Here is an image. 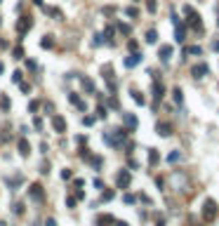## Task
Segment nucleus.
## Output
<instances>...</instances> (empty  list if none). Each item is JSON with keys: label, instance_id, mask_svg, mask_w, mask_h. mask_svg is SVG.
<instances>
[{"label": "nucleus", "instance_id": "nucleus-38", "mask_svg": "<svg viewBox=\"0 0 219 226\" xmlns=\"http://www.w3.org/2000/svg\"><path fill=\"white\" fill-rule=\"evenodd\" d=\"M113 198V191H104V193H101V200H111Z\"/></svg>", "mask_w": 219, "mask_h": 226}, {"label": "nucleus", "instance_id": "nucleus-3", "mask_svg": "<svg viewBox=\"0 0 219 226\" xmlns=\"http://www.w3.org/2000/svg\"><path fill=\"white\" fill-rule=\"evenodd\" d=\"M130 184H132V172L130 170H120L115 174V186L118 189H127Z\"/></svg>", "mask_w": 219, "mask_h": 226}, {"label": "nucleus", "instance_id": "nucleus-21", "mask_svg": "<svg viewBox=\"0 0 219 226\" xmlns=\"http://www.w3.org/2000/svg\"><path fill=\"white\" fill-rule=\"evenodd\" d=\"M182 160V153L179 151H172V153H167V163H179Z\"/></svg>", "mask_w": 219, "mask_h": 226}, {"label": "nucleus", "instance_id": "nucleus-5", "mask_svg": "<svg viewBox=\"0 0 219 226\" xmlns=\"http://www.w3.org/2000/svg\"><path fill=\"white\" fill-rule=\"evenodd\" d=\"M172 54H175L172 45H160V50H158V57H160V61H163V64L170 61V59H172Z\"/></svg>", "mask_w": 219, "mask_h": 226}, {"label": "nucleus", "instance_id": "nucleus-50", "mask_svg": "<svg viewBox=\"0 0 219 226\" xmlns=\"http://www.w3.org/2000/svg\"><path fill=\"white\" fill-rule=\"evenodd\" d=\"M2 71H5V64H0V73H2Z\"/></svg>", "mask_w": 219, "mask_h": 226}, {"label": "nucleus", "instance_id": "nucleus-32", "mask_svg": "<svg viewBox=\"0 0 219 226\" xmlns=\"http://www.w3.org/2000/svg\"><path fill=\"white\" fill-rule=\"evenodd\" d=\"M134 101H137V104H139V106H144V104H146V99H144V97H141L139 92H134Z\"/></svg>", "mask_w": 219, "mask_h": 226}, {"label": "nucleus", "instance_id": "nucleus-33", "mask_svg": "<svg viewBox=\"0 0 219 226\" xmlns=\"http://www.w3.org/2000/svg\"><path fill=\"white\" fill-rule=\"evenodd\" d=\"M12 210H14L17 214H24V205H21V203H14V205H12Z\"/></svg>", "mask_w": 219, "mask_h": 226}, {"label": "nucleus", "instance_id": "nucleus-16", "mask_svg": "<svg viewBox=\"0 0 219 226\" xmlns=\"http://www.w3.org/2000/svg\"><path fill=\"white\" fill-rule=\"evenodd\" d=\"M108 224H113V217H111V214H99V217H97V226H108Z\"/></svg>", "mask_w": 219, "mask_h": 226}, {"label": "nucleus", "instance_id": "nucleus-23", "mask_svg": "<svg viewBox=\"0 0 219 226\" xmlns=\"http://www.w3.org/2000/svg\"><path fill=\"white\" fill-rule=\"evenodd\" d=\"M172 97H175L177 104H182V101H184V94H182V90H179V87H175V90H172Z\"/></svg>", "mask_w": 219, "mask_h": 226}, {"label": "nucleus", "instance_id": "nucleus-31", "mask_svg": "<svg viewBox=\"0 0 219 226\" xmlns=\"http://www.w3.org/2000/svg\"><path fill=\"white\" fill-rule=\"evenodd\" d=\"M146 7H149V12H156V9H158V2H156V0H146Z\"/></svg>", "mask_w": 219, "mask_h": 226}, {"label": "nucleus", "instance_id": "nucleus-42", "mask_svg": "<svg viewBox=\"0 0 219 226\" xmlns=\"http://www.w3.org/2000/svg\"><path fill=\"white\" fill-rule=\"evenodd\" d=\"M66 205H69V207H76V198H73V196H69V198H66Z\"/></svg>", "mask_w": 219, "mask_h": 226}, {"label": "nucleus", "instance_id": "nucleus-49", "mask_svg": "<svg viewBox=\"0 0 219 226\" xmlns=\"http://www.w3.org/2000/svg\"><path fill=\"white\" fill-rule=\"evenodd\" d=\"M33 2H35V5H40V7H45V5H43V0H33Z\"/></svg>", "mask_w": 219, "mask_h": 226}, {"label": "nucleus", "instance_id": "nucleus-24", "mask_svg": "<svg viewBox=\"0 0 219 226\" xmlns=\"http://www.w3.org/2000/svg\"><path fill=\"white\" fill-rule=\"evenodd\" d=\"M0 106H2V111H9V106H12L9 97H0Z\"/></svg>", "mask_w": 219, "mask_h": 226}, {"label": "nucleus", "instance_id": "nucleus-44", "mask_svg": "<svg viewBox=\"0 0 219 226\" xmlns=\"http://www.w3.org/2000/svg\"><path fill=\"white\" fill-rule=\"evenodd\" d=\"M123 200H125V203H127V205H130V203H134V196H130V193H127V196H125Z\"/></svg>", "mask_w": 219, "mask_h": 226}, {"label": "nucleus", "instance_id": "nucleus-13", "mask_svg": "<svg viewBox=\"0 0 219 226\" xmlns=\"http://www.w3.org/2000/svg\"><path fill=\"white\" fill-rule=\"evenodd\" d=\"M163 97H165V87H163V82H158V80H156V85H153V99L160 101Z\"/></svg>", "mask_w": 219, "mask_h": 226}, {"label": "nucleus", "instance_id": "nucleus-17", "mask_svg": "<svg viewBox=\"0 0 219 226\" xmlns=\"http://www.w3.org/2000/svg\"><path fill=\"white\" fill-rule=\"evenodd\" d=\"M146 43H149V45H156L158 43V31H153V28L146 31Z\"/></svg>", "mask_w": 219, "mask_h": 226}, {"label": "nucleus", "instance_id": "nucleus-28", "mask_svg": "<svg viewBox=\"0 0 219 226\" xmlns=\"http://www.w3.org/2000/svg\"><path fill=\"white\" fill-rule=\"evenodd\" d=\"M21 78H24V73H21V71H14V73H12V82H17V85H19V82H21Z\"/></svg>", "mask_w": 219, "mask_h": 226}, {"label": "nucleus", "instance_id": "nucleus-41", "mask_svg": "<svg viewBox=\"0 0 219 226\" xmlns=\"http://www.w3.org/2000/svg\"><path fill=\"white\" fill-rule=\"evenodd\" d=\"M83 123H85V125H94V118H92V116H85V118H83Z\"/></svg>", "mask_w": 219, "mask_h": 226}, {"label": "nucleus", "instance_id": "nucleus-12", "mask_svg": "<svg viewBox=\"0 0 219 226\" xmlns=\"http://www.w3.org/2000/svg\"><path fill=\"white\" fill-rule=\"evenodd\" d=\"M125 139H127V130H125V127H118V130H115V139H113V146L123 144Z\"/></svg>", "mask_w": 219, "mask_h": 226}, {"label": "nucleus", "instance_id": "nucleus-8", "mask_svg": "<svg viewBox=\"0 0 219 226\" xmlns=\"http://www.w3.org/2000/svg\"><path fill=\"white\" fill-rule=\"evenodd\" d=\"M17 148H19V153L24 155V158H28V153H31V146H28L26 137H19V141H17Z\"/></svg>", "mask_w": 219, "mask_h": 226}, {"label": "nucleus", "instance_id": "nucleus-51", "mask_svg": "<svg viewBox=\"0 0 219 226\" xmlns=\"http://www.w3.org/2000/svg\"><path fill=\"white\" fill-rule=\"evenodd\" d=\"M118 226H127V224H125V221H118Z\"/></svg>", "mask_w": 219, "mask_h": 226}, {"label": "nucleus", "instance_id": "nucleus-43", "mask_svg": "<svg viewBox=\"0 0 219 226\" xmlns=\"http://www.w3.org/2000/svg\"><path fill=\"white\" fill-rule=\"evenodd\" d=\"M26 66H28V68H31V71H35V66H38V64H35L33 59H28V61H26Z\"/></svg>", "mask_w": 219, "mask_h": 226}, {"label": "nucleus", "instance_id": "nucleus-10", "mask_svg": "<svg viewBox=\"0 0 219 226\" xmlns=\"http://www.w3.org/2000/svg\"><path fill=\"white\" fill-rule=\"evenodd\" d=\"M139 64H141V54H139V52H134V54H130L127 59H125V66H127V68H134V66H139Z\"/></svg>", "mask_w": 219, "mask_h": 226}, {"label": "nucleus", "instance_id": "nucleus-45", "mask_svg": "<svg viewBox=\"0 0 219 226\" xmlns=\"http://www.w3.org/2000/svg\"><path fill=\"white\" fill-rule=\"evenodd\" d=\"M127 47H130V50H134V52H137V47H139V45H137L134 40H130V43H127Z\"/></svg>", "mask_w": 219, "mask_h": 226}, {"label": "nucleus", "instance_id": "nucleus-15", "mask_svg": "<svg viewBox=\"0 0 219 226\" xmlns=\"http://www.w3.org/2000/svg\"><path fill=\"white\" fill-rule=\"evenodd\" d=\"M28 193H31V198H33V200H40V198L45 196V193H43V186H40V184H33Z\"/></svg>", "mask_w": 219, "mask_h": 226}, {"label": "nucleus", "instance_id": "nucleus-26", "mask_svg": "<svg viewBox=\"0 0 219 226\" xmlns=\"http://www.w3.org/2000/svg\"><path fill=\"white\" fill-rule=\"evenodd\" d=\"M40 45H43L45 50H50V47L54 45V43H52V36H45V38H43V43H40Z\"/></svg>", "mask_w": 219, "mask_h": 226}, {"label": "nucleus", "instance_id": "nucleus-4", "mask_svg": "<svg viewBox=\"0 0 219 226\" xmlns=\"http://www.w3.org/2000/svg\"><path fill=\"white\" fill-rule=\"evenodd\" d=\"M207 73H210V66H207V64H196V66H191L193 78H205Z\"/></svg>", "mask_w": 219, "mask_h": 226}, {"label": "nucleus", "instance_id": "nucleus-46", "mask_svg": "<svg viewBox=\"0 0 219 226\" xmlns=\"http://www.w3.org/2000/svg\"><path fill=\"white\" fill-rule=\"evenodd\" d=\"M99 118H101V120L106 118V109H104V106H99Z\"/></svg>", "mask_w": 219, "mask_h": 226}, {"label": "nucleus", "instance_id": "nucleus-6", "mask_svg": "<svg viewBox=\"0 0 219 226\" xmlns=\"http://www.w3.org/2000/svg\"><path fill=\"white\" fill-rule=\"evenodd\" d=\"M31 26H33V19H31V17H21V21L17 24V31H19V33H28Z\"/></svg>", "mask_w": 219, "mask_h": 226}, {"label": "nucleus", "instance_id": "nucleus-40", "mask_svg": "<svg viewBox=\"0 0 219 226\" xmlns=\"http://www.w3.org/2000/svg\"><path fill=\"white\" fill-rule=\"evenodd\" d=\"M33 125H35V130L40 132V130H43V120H40V118H35V120H33Z\"/></svg>", "mask_w": 219, "mask_h": 226}, {"label": "nucleus", "instance_id": "nucleus-25", "mask_svg": "<svg viewBox=\"0 0 219 226\" xmlns=\"http://www.w3.org/2000/svg\"><path fill=\"white\" fill-rule=\"evenodd\" d=\"M21 181H24V177H21V174H17V177H12V179H7V184H9V186H19Z\"/></svg>", "mask_w": 219, "mask_h": 226}, {"label": "nucleus", "instance_id": "nucleus-22", "mask_svg": "<svg viewBox=\"0 0 219 226\" xmlns=\"http://www.w3.org/2000/svg\"><path fill=\"white\" fill-rule=\"evenodd\" d=\"M125 123H127V127H137V125H139V120H137V116H130V113L125 116Z\"/></svg>", "mask_w": 219, "mask_h": 226}, {"label": "nucleus", "instance_id": "nucleus-7", "mask_svg": "<svg viewBox=\"0 0 219 226\" xmlns=\"http://www.w3.org/2000/svg\"><path fill=\"white\" fill-rule=\"evenodd\" d=\"M52 127H54V132L64 134V132H66V120H64L62 116H54L52 118Z\"/></svg>", "mask_w": 219, "mask_h": 226}, {"label": "nucleus", "instance_id": "nucleus-2", "mask_svg": "<svg viewBox=\"0 0 219 226\" xmlns=\"http://www.w3.org/2000/svg\"><path fill=\"white\" fill-rule=\"evenodd\" d=\"M217 203H214V200L212 198H207L205 200V203H203V219H205V221H214V219H217Z\"/></svg>", "mask_w": 219, "mask_h": 226}, {"label": "nucleus", "instance_id": "nucleus-27", "mask_svg": "<svg viewBox=\"0 0 219 226\" xmlns=\"http://www.w3.org/2000/svg\"><path fill=\"white\" fill-rule=\"evenodd\" d=\"M92 43H94V45L99 47V45H104V43H106V38L101 36V33H97V36H94V40H92Z\"/></svg>", "mask_w": 219, "mask_h": 226}, {"label": "nucleus", "instance_id": "nucleus-30", "mask_svg": "<svg viewBox=\"0 0 219 226\" xmlns=\"http://www.w3.org/2000/svg\"><path fill=\"white\" fill-rule=\"evenodd\" d=\"M118 31H120V33H125V36H130V26H127V24H123V21L118 24Z\"/></svg>", "mask_w": 219, "mask_h": 226}, {"label": "nucleus", "instance_id": "nucleus-37", "mask_svg": "<svg viewBox=\"0 0 219 226\" xmlns=\"http://www.w3.org/2000/svg\"><path fill=\"white\" fill-rule=\"evenodd\" d=\"M19 87H21V92H26V94L31 92V85H28V82H24V80L19 82Z\"/></svg>", "mask_w": 219, "mask_h": 226}, {"label": "nucleus", "instance_id": "nucleus-1", "mask_svg": "<svg viewBox=\"0 0 219 226\" xmlns=\"http://www.w3.org/2000/svg\"><path fill=\"white\" fill-rule=\"evenodd\" d=\"M184 14H186V24H191L193 31H198V33H200V31H203V26H200V14H198L193 7H189V5L184 7Z\"/></svg>", "mask_w": 219, "mask_h": 226}, {"label": "nucleus", "instance_id": "nucleus-20", "mask_svg": "<svg viewBox=\"0 0 219 226\" xmlns=\"http://www.w3.org/2000/svg\"><path fill=\"white\" fill-rule=\"evenodd\" d=\"M175 26H177V43H184L186 38H184V26H182V21L175 24Z\"/></svg>", "mask_w": 219, "mask_h": 226}, {"label": "nucleus", "instance_id": "nucleus-18", "mask_svg": "<svg viewBox=\"0 0 219 226\" xmlns=\"http://www.w3.org/2000/svg\"><path fill=\"white\" fill-rule=\"evenodd\" d=\"M158 160H160L158 148H151V151H149V163H151V165H158Z\"/></svg>", "mask_w": 219, "mask_h": 226}, {"label": "nucleus", "instance_id": "nucleus-48", "mask_svg": "<svg viewBox=\"0 0 219 226\" xmlns=\"http://www.w3.org/2000/svg\"><path fill=\"white\" fill-rule=\"evenodd\" d=\"M45 226H57V221H54V219H47V221H45Z\"/></svg>", "mask_w": 219, "mask_h": 226}, {"label": "nucleus", "instance_id": "nucleus-29", "mask_svg": "<svg viewBox=\"0 0 219 226\" xmlns=\"http://www.w3.org/2000/svg\"><path fill=\"white\" fill-rule=\"evenodd\" d=\"M125 12H127V17H134V19L139 17V9H137V7H127Z\"/></svg>", "mask_w": 219, "mask_h": 226}, {"label": "nucleus", "instance_id": "nucleus-11", "mask_svg": "<svg viewBox=\"0 0 219 226\" xmlns=\"http://www.w3.org/2000/svg\"><path fill=\"white\" fill-rule=\"evenodd\" d=\"M80 85H83V90L87 92V94H94V82L90 80L87 75H80Z\"/></svg>", "mask_w": 219, "mask_h": 226}, {"label": "nucleus", "instance_id": "nucleus-34", "mask_svg": "<svg viewBox=\"0 0 219 226\" xmlns=\"http://www.w3.org/2000/svg\"><path fill=\"white\" fill-rule=\"evenodd\" d=\"M38 109H40V101H31V104H28V111H31V113L38 111Z\"/></svg>", "mask_w": 219, "mask_h": 226}, {"label": "nucleus", "instance_id": "nucleus-47", "mask_svg": "<svg viewBox=\"0 0 219 226\" xmlns=\"http://www.w3.org/2000/svg\"><path fill=\"white\" fill-rule=\"evenodd\" d=\"M212 50H214V52H219V40H214V43H212Z\"/></svg>", "mask_w": 219, "mask_h": 226}, {"label": "nucleus", "instance_id": "nucleus-35", "mask_svg": "<svg viewBox=\"0 0 219 226\" xmlns=\"http://www.w3.org/2000/svg\"><path fill=\"white\" fill-rule=\"evenodd\" d=\"M14 59H24V47H17V50H14Z\"/></svg>", "mask_w": 219, "mask_h": 226}, {"label": "nucleus", "instance_id": "nucleus-36", "mask_svg": "<svg viewBox=\"0 0 219 226\" xmlns=\"http://www.w3.org/2000/svg\"><path fill=\"white\" fill-rule=\"evenodd\" d=\"M108 106H111V109H120V104H118V99H115V97H111V99H108Z\"/></svg>", "mask_w": 219, "mask_h": 226}, {"label": "nucleus", "instance_id": "nucleus-39", "mask_svg": "<svg viewBox=\"0 0 219 226\" xmlns=\"http://www.w3.org/2000/svg\"><path fill=\"white\" fill-rule=\"evenodd\" d=\"M71 177H73V172H71V170H62V179H71Z\"/></svg>", "mask_w": 219, "mask_h": 226}, {"label": "nucleus", "instance_id": "nucleus-19", "mask_svg": "<svg viewBox=\"0 0 219 226\" xmlns=\"http://www.w3.org/2000/svg\"><path fill=\"white\" fill-rule=\"evenodd\" d=\"M184 54H186V57H189V54H203V47L191 45V47H186V50H184Z\"/></svg>", "mask_w": 219, "mask_h": 226}, {"label": "nucleus", "instance_id": "nucleus-9", "mask_svg": "<svg viewBox=\"0 0 219 226\" xmlns=\"http://www.w3.org/2000/svg\"><path fill=\"white\" fill-rule=\"evenodd\" d=\"M156 132L160 137H170L172 134V127H170V123H163V120H160V123H156Z\"/></svg>", "mask_w": 219, "mask_h": 226}, {"label": "nucleus", "instance_id": "nucleus-14", "mask_svg": "<svg viewBox=\"0 0 219 226\" xmlns=\"http://www.w3.org/2000/svg\"><path fill=\"white\" fill-rule=\"evenodd\" d=\"M69 101H71V104H73V106H78L80 111H87V104H85V101L80 99L78 94H69Z\"/></svg>", "mask_w": 219, "mask_h": 226}]
</instances>
